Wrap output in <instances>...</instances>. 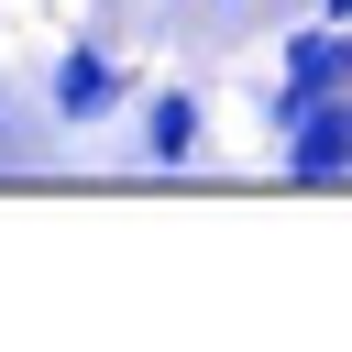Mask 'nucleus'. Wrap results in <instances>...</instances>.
Returning a JSON list of instances; mask_svg holds the SVG:
<instances>
[{
    "mask_svg": "<svg viewBox=\"0 0 352 352\" xmlns=\"http://www.w3.org/2000/svg\"><path fill=\"white\" fill-rule=\"evenodd\" d=\"M275 165H286L297 187H341V176H352V88L319 99L308 121H286V132H275Z\"/></svg>",
    "mask_w": 352,
    "mask_h": 352,
    "instance_id": "1",
    "label": "nucleus"
},
{
    "mask_svg": "<svg viewBox=\"0 0 352 352\" xmlns=\"http://www.w3.org/2000/svg\"><path fill=\"white\" fill-rule=\"evenodd\" d=\"M110 110H121V55H110V44H66V55H55V121L88 132V121H110Z\"/></svg>",
    "mask_w": 352,
    "mask_h": 352,
    "instance_id": "2",
    "label": "nucleus"
},
{
    "mask_svg": "<svg viewBox=\"0 0 352 352\" xmlns=\"http://www.w3.org/2000/svg\"><path fill=\"white\" fill-rule=\"evenodd\" d=\"M275 77H297L308 99H341L352 88V22H297L286 55H275Z\"/></svg>",
    "mask_w": 352,
    "mask_h": 352,
    "instance_id": "3",
    "label": "nucleus"
},
{
    "mask_svg": "<svg viewBox=\"0 0 352 352\" xmlns=\"http://www.w3.org/2000/svg\"><path fill=\"white\" fill-rule=\"evenodd\" d=\"M143 154L154 165H198L209 154V99L198 88H154L143 99Z\"/></svg>",
    "mask_w": 352,
    "mask_h": 352,
    "instance_id": "4",
    "label": "nucleus"
},
{
    "mask_svg": "<svg viewBox=\"0 0 352 352\" xmlns=\"http://www.w3.org/2000/svg\"><path fill=\"white\" fill-rule=\"evenodd\" d=\"M308 22H352V0H319V11H308Z\"/></svg>",
    "mask_w": 352,
    "mask_h": 352,
    "instance_id": "5",
    "label": "nucleus"
},
{
    "mask_svg": "<svg viewBox=\"0 0 352 352\" xmlns=\"http://www.w3.org/2000/svg\"><path fill=\"white\" fill-rule=\"evenodd\" d=\"M209 11H231V0H209Z\"/></svg>",
    "mask_w": 352,
    "mask_h": 352,
    "instance_id": "6",
    "label": "nucleus"
},
{
    "mask_svg": "<svg viewBox=\"0 0 352 352\" xmlns=\"http://www.w3.org/2000/svg\"><path fill=\"white\" fill-rule=\"evenodd\" d=\"M165 11H176V0H165Z\"/></svg>",
    "mask_w": 352,
    "mask_h": 352,
    "instance_id": "7",
    "label": "nucleus"
}]
</instances>
